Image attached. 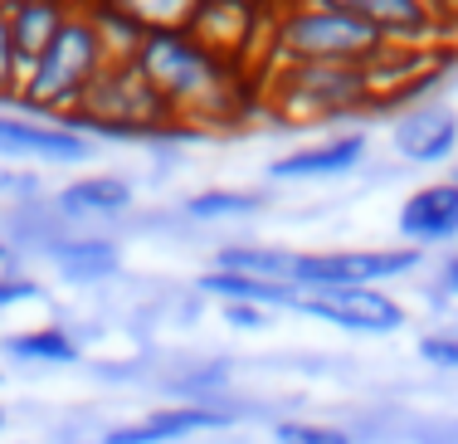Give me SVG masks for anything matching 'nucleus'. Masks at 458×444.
<instances>
[{
    "instance_id": "obj_10",
    "label": "nucleus",
    "mask_w": 458,
    "mask_h": 444,
    "mask_svg": "<svg viewBox=\"0 0 458 444\" xmlns=\"http://www.w3.org/2000/svg\"><path fill=\"white\" fill-rule=\"evenodd\" d=\"M395 230L420 254L429 244H449L458 235V181H434V186H420L414 196H405Z\"/></svg>"
},
{
    "instance_id": "obj_6",
    "label": "nucleus",
    "mask_w": 458,
    "mask_h": 444,
    "mask_svg": "<svg viewBox=\"0 0 458 444\" xmlns=\"http://www.w3.org/2000/svg\"><path fill=\"white\" fill-rule=\"evenodd\" d=\"M274 15L268 5H244V0H195L185 35L200 39L210 54L234 64L239 73H264L268 64V35H274Z\"/></svg>"
},
{
    "instance_id": "obj_14",
    "label": "nucleus",
    "mask_w": 458,
    "mask_h": 444,
    "mask_svg": "<svg viewBox=\"0 0 458 444\" xmlns=\"http://www.w3.org/2000/svg\"><path fill=\"white\" fill-rule=\"evenodd\" d=\"M390 142L414 166H439V161H449L458 151V117L449 107H414L410 117L395 123Z\"/></svg>"
},
{
    "instance_id": "obj_4",
    "label": "nucleus",
    "mask_w": 458,
    "mask_h": 444,
    "mask_svg": "<svg viewBox=\"0 0 458 444\" xmlns=\"http://www.w3.org/2000/svg\"><path fill=\"white\" fill-rule=\"evenodd\" d=\"M103 64H107L103 39H98V30L89 25V15L79 5V10H69V20H64V30L45 49V59L35 64V73L20 83L15 103L35 107V113H69L73 117L83 93H89V83L103 73Z\"/></svg>"
},
{
    "instance_id": "obj_11",
    "label": "nucleus",
    "mask_w": 458,
    "mask_h": 444,
    "mask_svg": "<svg viewBox=\"0 0 458 444\" xmlns=\"http://www.w3.org/2000/svg\"><path fill=\"white\" fill-rule=\"evenodd\" d=\"M220 425H229L225 410L191 400V406H166V410H151V415L132 420V425L107 430L103 444H176V440H191L200 430H220Z\"/></svg>"
},
{
    "instance_id": "obj_8",
    "label": "nucleus",
    "mask_w": 458,
    "mask_h": 444,
    "mask_svg": "<svg viewBox=\"0 0 458 444\" xmlns=\"http://www.w3.org/2000/svg\"><path fill=\"white\" fill-rule=\"evenodd\" d=\"M293 312L302 318L332 322L342 332H366V337H380V332H400L405 328V308L395 298H386L380 288H332V294H298Z\"/></svg>"
},
{
    "instance_id": "obj_23",
    "label": "nucleus",
    "mask_w": 458,
    "mask_h": 444,
    "mask_svg": "<svg viewBox=\"0 0 458 444\" xmlns=\"http://www.w3.org/2000/svg\"><path fill=\"white\" fill-rule=\"evenodd\" d=\"M420 356L429 366L458 371V332H429V337H420Z\"/></svg>"
},
{
    "instance_id": "obj_22",
    "label": "nucleus",
    "mask_w": 458,
    "mask_h": 444,
    "mask_svg": "<svg viewBox=\"0 0 458 444\" xmlns=\"http://www.w3.org/2000/svg\"><path fill=\"white\" fill-rule=\"evenodd\" d=\"M278 444H352L346 430H332V425H302V420H283L274 430Z\"/></svg>"
},
{
    "instance_id": "obj_12",
    "label": "nucleus",
    "mask_w": 458,
    "mask_h": 444,
    "mask_svg": "<svg viewBox=\"0 0 458 444\" xmlns=\"http://www.w3.org/2000/svg\"><path fill=\"white\" fill-rule=\"evenodd\" d=\"M366 157V132H342L332 142H318V147H298L288 157H274L268 161V181H332V176H346L356 171Z\"/></svg>"
},
{
    "instance_id": "obj_1",
    "label": "nucleus",
    "mask_w": 458,
    "mask_h": 444,
    "mask_svg": "<svg viewBox=\"0 0 458 444\" xmlns=\"http://www.w3.org/2000/svg\"><path fill=\"white\" fill-rule=\"evenodd\" d=\"M132 64L141 79L161 93V103L171 107V117L181 127H210V123L234 127L244 123V107L259 93L249 83V73H239L234 64L210 54L185 30H151Z\"/></svg>"
},
{
    "instance_id": "obj_18",
    "label": "nucleus",
    "mask_w": 458,
    "mask_h": 444,
    "mask_svg": "<svg viewBox=\"0 0 458 444\" xmlns=\"http://www.w3.org/2000/svg\"><path fill=\"white\" fill-rule=\"evenodd\" d=\"M293 254L298 249H278V244H225L215 254V269L220 274H244V278H264V284L293 288Z\"/></svg>"
},
{
    "instance_id": "obj_21",
    "label": "nucleus",
    "mask_w": 458,
    "mask_h": 444,
    "mask_svg": "<svg viewBox=\"0 0 458 444\" xmlns=\"http://www.w3.org/2000/svg\"><path fill=\"white\" fill-rule=\"evenodd\" d=\"M268 205V196L259 191H200V196H185L181 210L191 220H239V215H259Z\"/></svg>"
},
{
    "instance_id": "obj_15",
    "label": "nucleus",
    "mask_w": 458,
    "mask_h": 444,
    "mask_svg": "<svg viewBox=\"0 0 458 444\" xmlns=\"http://www.w3.org/2000/svg\"><path fill=\"white\" fill-rule=\"evenodd\" d=\"M132 201L137 196L123 176H79L59 191V215H73V220H107V215H127Z\"/></svg>"
},
{
    "instance_id": "obj_17",
    "label": "nucleus",
    "mask_w": 458,
    "mask_h": 444,
    "mask_svg": "<svg viewBox=\"0 0 458 444\" xmlns=\"http://www.w3.org/2000/svg\"><path fill=\"white\" fill-rule=\"evenodd\" d=\"M83 15H89V25L98 30V39H103L107 64H132L141 39L151 35V30L141 25V15L132 10V0H123V5H83Z\"/></svg>"
},
{
    "instance_id": "obj_7",
    "label": "nucleus",
    "mask_w": 458,
    "mask_h": 444,
    "mask_svg": "<svg viewBox=\"0 0 458 444\" xmlns=\"http://www.w3.org/2000/svg\"><path fill=\"white\" fill-rule=\"evenodd\" d=\"M424 264L420 249H327V254H293V288L298 294H332V288H380L386 278H405Z\"/></svg>"
},
{
    "instance_id": "obj_13",
    "label": "nucleus",
    "mask_w": 458,
    "mask_h": 444,
    "mask_svg": "<svg viewBox=\"0 0 458 444\" xmlns=\"http://www.w3.org/2000/svg\"><path fill=\"white\" fill-rule=\"evenodd\" d=\"M69 10L49 5V0H15L10 5V54H15V93L20 83L35 73V64L45 59V49L54 45V35L64 30Z\"/></svg>"
},
{
    "instance_id": "obj_25",
    "label": "nucleus",
    "mask_w": 458,
    "mask_h": 444,
    "mask_svg": "<svg viewBox=\"0 0 458 444\" xmlns=\"http://www.w3.org/2000/svg\"><path fill=\"white\" fill-rule=\"evenodd\" d=\"M0 98H15V54H10V5H0Z\"/></svg>"
},
{
    "instance_id": "obj_16",
    "label": "nucleus",
    "mask_w": 458,
    "mask_h": 444,
    "mask_svg": "<svg viewBox=\"0 0 458 444\" xmlns=\"http://www.w3.org/2000/svg\"><path fill=\"white\" fill-rule=\"evenodd\" d=\"M49 259L69 284H103V278H113L117 264H123L113 244L89 240V235H64V240H54Z\"/></svg>"
},
{
    "instance_id": "obj_27",
    "label": "nucleus",
    "mask_w": 458,
    "mask_h": 444,
    "mask_svg": "<svg viewBox=\"0 0 458 444\" xmlns=\"http://www.w3.org/2000/svg\"><path fill=\"white\" fill-rule=\"evenodd\" d=\"M444 284H449V294L458 298V254L449 259V264H444Z\"/></svg>"
},
{
    "instance_id": "obj_24",
    "label": "nucleus",
    "mask_w": 458,
    "mask_h": 444,
    "mask_svg": "<svg viewBox=\"0 0 458 444\" xmlns=\"http://www.w3.org/2000/svg\"><path fill=\"white\" fill-rule=\"evenodd\" d=\"M45 298V288L35 284V278H20V274H0V308H15V303H39Z\"/></svg>"
},
{
    "instance_id": "obj_9",
    "label": "nucleus",
    "mask_w": 458,
    "mask_h": 444,
    "mask_svg": "<svg viewBox=\"0 0 458 444\" xmlns=\"http://www.w3.org/2000/svg\"><path fill=\"white\" fill-rule=\"evenodd\" d=\"M93 142L64 123H30V117H0V157L5 161H83Z\"/></svg>"
},
{
    "instance_id": "obj_20",
    "label": "nucleus",
    "mask_w": 458,
    "mask_h": 444,
    "mask_svg": "<svg viewBox=\"0 0 458 444\" xmlns=\"http://www.w3.org/2000/svg\"><path fill=\"white\" fill-rule=\"evenodd\" d=\"M5 356L15 362H35V366H73L83 356L79 337H69L64 328H30V332H10L5 342Z\"/></svg>"
},
{
    "instance_id": "obj_2",
    "label": "nucleus",
    "mask_w": 458,
    "mask_h": 444,
    "mask_svg": "<svg viewBox=\"0 0 458 444\" xmlns=\"http://www.w3.org/2000/svg\"><path fill=\"white\" fill-rule=\"evenodd\" d=\"M386 49L380 35L356 15L352 0H322V5H283L274 15V35H268V69L283 64H346V69H366L376 54Z\"/></svg>"
},
{
    "instance_id": "obj_3",
    "label": "nucleus",
    "mask_w": 458,
    "mask_h": 444,
    "mask_svg": "<svg viewBox=\"0 0 458 444\" xmlns=\"http://www.w3.org/2000/svg\"><path fill=\"white\" fill-rule=\"evenodd\" d=\"M259 93L274 107V117L298 127L376 107L366 69H346V64H283V69H268Z\"/></svg>"
},
{
    "instance_id": "obj_28",
    "label": "nucleus",
    "mask_w": 458,
    "mask_h": 444,
    "mask_svg": "<svg viewBox=\"0 0 458 444\" xmlns=\"http://www.w3.org/2000/svg\"><path fill=\"white\" fill-rule=\"evenodd\" d=\"M0 430H5V410H0Z\"/></svg>"
},
{
    "instance_id": "obj_26",
    "label": "nucleus",
    "mask_w": 458,
    "mask_h": 444,
    "mask_svg": "<svg viewBox=\"0 0 458 444\" xmlns=\"http://www.w3.org/2000/svg\"><path fill=\"white\" fill-rule=\"evenodd\" d=\"M225 322H229V328H244V332H264L274 318H268L264 308H244V303H225Z\"/></svg>"
},
{
    "instance_id": "obj_19",
    "label": "nucleus",
    "mask_w": 458,
    "mask_h": 444,
    "mask_svg": "<svg viewBox=\"0 0 458 444\" xmlns=\"http://www.w3.org/2000/svg\"><path fill=\"white\" fill-rule=\"evenodd\" d=\"M200 294L210 298H225V303H244V308H288L298 303V288L288 284H264V278H244V274H220V269H210V274H200Z\"/></svg>"
},
{
    "instance_id": "obj_5",
    "label": "nucleus",
    "mask_w": 458,
    "mask_h": 444,
    "mask_svg": "<svg viewBox=\"0 0 458 444\" xmlns=\"http://www.w3.org/2000/svg\"><path fill=\"white\" fill-rule=\"evenodd\" d=\"M64 127L73 132H107V137H147V132H166V127H181L171 117V107L161 103V93L151 89L137 73V64H103V73L89 83L79 113Z\"/></svg>"
}]
</instances>
